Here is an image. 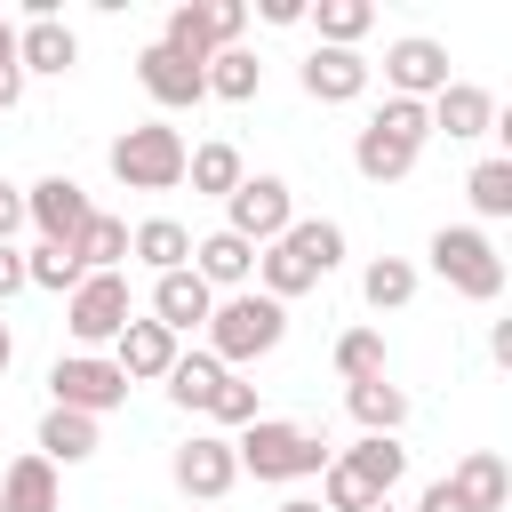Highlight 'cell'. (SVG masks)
Segmentation results:
<instances>
[{"label":"cell","mask_w":512,"mask_h":512,"mask_svg":"<svg viewBox=\"0 0 512 512\" xmlns=\"http://www.w3.org/2000/svg\"><path fill=\"white\" fill-rule=\"evenodd\" d=\"M336 264H344V224H328V216H296L272 248H256V296L296 304V296L320 288Z\"/></svg>","instance_id":"6da1fadb"},{"label":"cell","mask_w":512,"mask_h":512,"mask_svg":"<svg viewBox=\"0 0 512 512\" xmlns=\"http://www.w3.org/2000/svg\"><path fill=\"white\" fill-rule=\"evenodd\" d=\"M400 472H408V448L360 432L352 448H336V456L320 464V512H368V504H384V496L400 488Z\"/></svg>","instance_id":"7a4b0ae2"},{"label":"cell","mask_w":512,"mask_h":512,"mask_svg":"<svg viewBox=\"0 0 512 512\" xmlns=\"http://www.w3.org/2000/svg\"><path fill=\"white\" fill-rule=\"evenodd\" d=\"M424 136H432V112L408 104V96H384V104L368 112V128L352 136V168H360L368 184H400V176L416 168Z\"/></svg>","instance_id":"3957f363"},{"label":"cell","mask_w":512,"mask_h":512,"mask_svg":"<svg viewBox=\"0 0 512 512\" xmlns=\"http://www.w3.org/2000/svg\"><path fill=\"white\" fill-rule=\"evenodd\" d=\"M200 336H208V360H216V368H248V360L280 352V336H288V304H272V296H256V288L216 296V312H208Z\"/></svg>","instance_id":"277c9868"},{"label":"cell","mask_w":512,"mask_h":512,"mask_svg":"<svg viewBox=\"0 0 512 512\" xmlns=\"http://www.w3.org/2000/svg\"><path fill=\"white\" fill-rule=\"evenodd\" d=\"M232 456H240V472H256V480H272V488H288V480H312V472H320L336 448H328L312 424H288V416H256V424H240Z\"/></svg>","instance_id":"5b68a950"},{"label":"cell","mask_w":512,"mask_h":512,"mask_svg":"<svg viewBox=\"0 0 512 512\" xmlns=\"http://www.w3.org/2000/svg\"><path fill=\"white\" fill-rule=\"evenodd\" d=\"M184 128H168V120H136V128H120L112 136V176L128 184V192H176L184 184Z\"/></svg>","instance_id":"8992f818"},{"label":"cell","mask_w":512,"mask_h":512,"mask_svg":"<svg viewBox=\"0 0 512 512\" xmlns=\"http://www.w3.org/2000/svg\"><path fill=\"white\" fill-rule=\"evenodd\" d=\"M424 256H432V272H440L464 304H496V296H504V256H496V240H488L480 224H440Z\"/></svg>","instance_id":"52a82bcc"},{"label":"cell","mask_w":512,"mask_h":512,"mask_svg":"<svg viewBox=\"0 0 512 512\" xmlns=\"http://www.w3.org/2000/svg\"><path fill=\"white\" fill-rule=\"evenodd\" d=\"M48 408H72V416H112V408H128V376L112 368V352H64L56 368H48Z\"/></svg>","instance_id":"ba28073f"},{"label":"cell","mask_w":512,"mask_h":512,"mask_svg":"<svg viewBox=\"0 0 512 512\" xmlns=\"http://www.w3.org/2000/svg\"><path fill=\"white\" fill-rule=\"evenodd\" d=\"M136 320V296H128V272H88L72 296H64V328H72V344L80 352H96V344H112L120 328Z\"/></svg>","instance_id":"9c48e42d"},{"label":"cell","mask_w":512,"mask_h":512,"mask_svg":"<svg viewBox=\"0 0 512 512\" xmlns=\"http://www.w3.org/2000/svg\"><path fill=\"white\" fill-rule=\"evenodd\" d=\"M288 224H296V192H288L280 176H240V184L224 192V232L248 240V248H272Z\"/></svg>","instance_id":"30bf717a"},{"label":"cell","mask_w":512,"mask_h":512,"mask_svg":"<svg viewBox=\"0 0 512 512\" xmlns=\"http://www.w3.org/2000/svg\"><path fill=\"white\" fill-rule=\"evenodd\" d=\"M88 216H96V200L80 192V176H40V184H24V224H32L48 248H72V240L88 232Z\"/></svg>","instance_id":"8fae6325"},{"label":"cell","mask_w":512,"mask_h":512,"mask_svg":"<svg viewBox=\"0 0 512 512\" xmlns=\"http://www.w3.org/2000/svg\"><path fill=\"white\" fill-rule=\"evenodd\" d=\"M168 472H176L184 504H224V496H232V480H240V456H232V440H224V432H192V440L168 456Z\"/></svg>","instance_id":"7c38bea8"},{"label":"cell","mask_w":512,"mask_h":512,"mask_svg":"<svg viewBox=\"0 0 512 512\" xmlns=\"http://www.w3.org/2000/svg\"><path fill=\"white\" fill-rule=\"evenodd\" d=\"M384 88H392V96H408V104H432V96L448 88V48H440V40H424V32L392 40V48H384Z\"/></svg>","instance_id":"4fadbf2b"},{"label":"cell","mask_w":512,"mask_h":512,"mask_svg":"<svg viewBox=\"0 0 512 512\" xmlns=\"http://www.w3.org/2000/svg\"><path fill=\"white\" fill-rule=\"evenodd\" d=\"M368 72H376V64H368L360 48H312L296 80H304L312 104H360V96H368Z\"/></svg>","instance_id":"5bb4252c"},{"label":"cell","mask_w":512,"mask_h":512,"mask_svg":"<svg viewBox=\"0 0 512 512\" xmlns=\"http://www.w3.org/2000/svg\"><path fill=\"white\" fill-rule=\"evenodd\" d=\"M176 352H184V344H176L152 312H144V320H128V328L112 336V368H120L128 384H160V376L176 368Z\"/></svg>","instance_id":"9a60e30c"},{"label":"cell","mask_w":512,"mask_h":512,"mask_svg":"<svg viewBox=\"0 0 512 512\" xmlns=\"http://www.w3.org/2000/svg\"><path fill=\"white\" fill-rule=\"evenodd\" d=\"M80 64V32L64 24V16H24V32H16V72L32 80V72H48V80H64Z\"/></svg>","instance_id":"2e32d148"},{"label":"cell","mask_w":512,"mask_h":512,"mask_svg":"<svg viewBox=\"0 0 512 512\" xmlns=\"http://www.w3.org/2000/svg\"><path fill=\"white\" fill-rule=\"evenodd\" d=\"M208 312H216V296H208V280H200L192 264H184V272H160V280H152V320H160V328H168L176 344H184L192 328H208Z\"/></svg>","instance_id":"e0dca14e"},{"label":"cell","mask_w":512,"mask_h":512,"mask_svg":"<svg viewBox=\"0 0 512 512\" xmlns=\"http://www.w3.org/2000/svg\"><path fill=\"white\" fill-rule=\"evenodd\" d=\"M136 80H144V96H152L160 112H184V104H200V96H208V80H200V64H184V56H168L160 40H152V48H136Z\"/></svg>","instance_id":"ac0fdd59"},{"label":"cell","mask_w":512,"mask_h":512,"mask_svg":"<svg viewBox=\"0 0 512 512\" xmlns=\"http://www.w3.org/2000/svg\"><path fill=\"white\" fill-rule=\"evenodd\" d=\"M424 112H432V128H448V144H472V136L496 128V96H488L480 80H448Z\"/></svg>","instance_id":"d6986e66"},{"label":"cell","mask_w":512,"mask_h":512,"mask_svg":"<svg viewBox=\"0 0 512 512\" xmlns=\"http://www.w3.org/2000/svg\"><path fill=\"white\" fill-rule=\"evenodd\" d=\"M192 272L208 280V296H240V288H256V248L232 232H208V240H192Z\"/></svg>","instance_id":"ffe728a7"},{"label":"cell","mask_w":512,"mask_h":512,"mask_svg":"<svg viewBox=\"0 0 512 512\" xmlns=\"http://www.w3.org/2000/svg\"><path fill=\"white\" fill-rule=\"evenodd\" d=\"M0 512H64V480H56V464L24 448V456L0 472Z\"/></svg>","instance_id":"44dd1931"},{"label":"cell","mask_w":512,"mask_h":512,"mask_svg":"<svg viewBox=\"0 0 512 512\" xmlns=\"http://www.w3.org/2000/svg\"><path fill=\"white\" fill-rule=\"evenodd\" d=\"M344 408H352V424L376 432V440H400V424H408V392H400L392 376H360V384H344Z\"/></svg>","instance_id":"7402d4cb"},{"label":"cell","mask_w":512,"mask_h":512,"mask_svg":"<svg viewBox=\"0 0 512 512\" xmlns=\"http://www.w3.org/2000/svg\"><path fill=\"white\" fill-rule=\"evenodd\" d=\"M104 440H96V416H72V408H48L40 416V432H32V456H48V464H88Z\"/></svg>","instance_id":"603a6c76"},{"label":"cell","mask_w":512,"mask_h":512,"mask_svg":"<svg viewBox=\"0 0 512 512\" xmlns=\"http://www.w3.org/2000/svg\"><path fill=\"white\" fill-rule=\"evenodd\" d=\"M128 256L152 264V280H160V272H184V264H192V232H184L176 216H144V224L128 232Z\"/></svg>","instance_id":"cb8c5ba5"},{"label":"cell","mask_w":512,"mask_h":512,"mask_svg":"<svg viewBox=\"0 0 512 512\" xmlns=\"http://www.w3.org/2000/svg\"><path fill=\"white\" fill-rule=\"evenodd\" d=\"M448 488H456L472 512H504V496H512V472H504V456H496V448H472V456L448 472Z\"/></svg>","instance_id":"d4e9b609"},{"label":"cell","mask_w":512,"mask_h":512,"mask_svg":"<svg viewBox=\"0 0 512 512\" xmlns=\"http://www.w3.org/2000/svg\"><path fill=\"white\" fill-rule=\"evenodd\" d=\"M200 80H208V96H224V104H256V88H264V56H256L248 40H240V48H216Z\"/></svg>","instance_id":"484cf974"},{"label":"cell","mask_w":512,"mask_h":512,"mask_svg":"<svg viewBox=\"0 0 512 512\" xmlns=\"http://www.w3.org/2000/svg\"><path fill=\"white\" fill-rule=\"evenodd\" d=\"M184 176H192V192L224 200V192H232V184H240L248 168H240V152H232L224 136H208V144H192V152H184Z\"/></svg>","instance_id":"4316f807"},{"label":"cell","mask_w":512,"mask_h":512,"mask_svg":"<svg viewBox=\"0 0 512 512\" xmlns=\"http://www.w3.org/2000/svg\"><path fill=\"white\" fill-rule=\"evenodd\" d=\"M72 256H80V272H120V264H128V224L96 208V216H88V232L72 240Z\"/></svg>","instance_id":"83f0119b"},{"label":"cell","mask_w":512,"mask_h":512,"mask_svg":"<svg viewBox=\"0 0 512 512\" xmlns=\"http://www.w3.org/2000/svg\"><path fill=\"white\" fill-rule=\"evenodd\" d=\"M224 376H232V368H216L208 352H176V368H168L160 384H168V400H176V408H208Z\"/></svg>","instance_id":"f1b7e54d"},{"label":"cell","mask_w":512,"mask_h":512,"mask_svg":"<svg viewBox=\"0 0 512 512\" xmlns=\"http://www.w3.org/2000/svg\"><path fill=\"white\" fill-rule=\"evenodd\" d=\"M312 24H320V48H360L368 40V24H376V8L368 0H320V8H304Z\"/></svg>","instance_id":"f546056e"},{"label":"cell","mask_w":512,"mask_h":512,"mask_svg":"<svg viewBox=\"0 0 512 512\" xmlns=\"http://www.w3.org/2000/svg\"><path fill=\"white\" fill-rule=\"evenodd\" d=\"M360 296H368V312H400V304L416 296V264H408V256H376V264L360 272Z\"/></svg>","instance_id":"4dcf8cb0"},{"label":"cell","mask_w":512,"mask_h":512,"mask_svg":"<svg viewBox=\"0 0 512 512\" xmlns=\"http://www.w3.org/2000/svg\"><path fill=\"white\" fill-rule=\"evenodd\" d=\"M464 192H472V216L504 224V216H512V160H504V152H496V160H480V168L464 176Z\"/></svg>","instance_id":"1f68e13d"},{"label":"cell","mask_w":512,"mask_h":512,"mask_svg":"<svg viewBox=\"0 0 512 512\" xmlns=\"http://www.w3.org/2000/svg\"><path fill=\"white\" fill-rule=\"evenodd\" d=\"M80 280H88V272H80L72 248H48V240H40V248L24 256V288H40V296H72Z\"/></svg>","instance_id":"d6a6232c"},{"label":"cell","mask_w":512,"mask_h":512,"mask_svg":"<svg viewBox=\"0 0 512 512\" xmlns=\"http://www.w3.org/2000/svg\"><path fill=\"white\" fill-rule=\"evenodd\" d=\"M336 376H344V384L384 376V336H376V328H344V336H336Z\"/></svg>","instance_id":"836d02e7"},{"label":"cell","mask_w":512,"mask_h":512,"mask_svg":"<svg viewBox=\"0 0 512 512\" xmlns=\"http://www.w3.org/2000/svg\"><path fill=\"white\" fill-rule=\"evenodd\" d=\"M200 416H208V424H256V384L224 376V384H216V400H208Z\"/></svg>","instance_id":"e575fe53"},{"label":"cell","mask_w":512,"mask_h":512,"mask_svg":"<svg viewBox=\"0 0 512 512\" xmlns=\"http://www.w3.org/2000/svg\"><path fill=\"white\" fill-rule=\"evenodd\" d=\"M240 32H248V0H216V40L240 48Z\"/></svg>","instance_id":"d590c367"},{"label":"cell","mask_w":512,"mask_h":512,"mask_svg":"<svg viewBox=\"0 0 512 512\" xmlns=\"http://www.w3.org/2000/svg\"><path fill=\"white\" fill-rule=\"evenodd\" d=\"M16 224H24V184H8V176H0V248L16 240Z\"/></svg>","instance_id":"8d00e7d4"},{"label":"cell","mask_w":512,"mask_h":512,"mask_svg":"<svg viewBox=\"0 0 512 512\" xmlns=\"http://www.w3.org/2000/svg\"><path fill=\"white\" fill-rule=\"evenodd\" d=\"M416 512H472V504H464V496H456V488H448V480H432V488H424V496H416Z\"/></svg>","instance_id":"74e56055"},{"label":"cell","mask_w":512,"mask_h":512,"mask_svg":"<svg viewBox=\"0 0 512 512\" xmlns=\"http://www.w3.org/2000/svg\"><path fill=\"white\" fill-rule=\"evenodd\" d=\"M24 104V72H16V56H0V112H16Z\"/></svg>","instance_id":"f35d334b"},{"label":"cell","mask_w":512,"mask_h":512,"mask_svg":"<svg viewBox=\"0 0 512 512\" xmlns=\"http://www.w3.org/2000/svg\"><path fill=\"white\" fill-rule=\"evenodd\" d=\"M8 296H24V256H16V248H0V304H8Z\"/></svg>","instance_id":"ab89813d"},{"label":"cell","mask_w":512,"mask_h":512,"mask_svg":"<svg viewBox=\"0 0 512 512\" xmlns=\"http://www.w3.org/2000/svg\"><path fill=\"white\" fill-rule=\"evenodd\" d=\"M264 24H304V0H264Z\"/></svg>","instance_id":"60d3db41"},{"label":"cell","mask_w":512,"mask_h":512,"mask_svg":"<svg viewBox=\"0 0 512 512\" xmlns=\"http://www.w3.org/2000/svg\"><path fill=\"white\" fill-rule=\"evenodd\" d=\"M272 512H320V496H280Z\"/></svg>","instance_id":"b9f144b4"},{"label":"cell","mask_w":512,"mask_h":512,"mask_svg":"<svg viewBox=\"0 0 512 512\" xmlns=\"http://www.w3.org/2000/svg\"><path fill=\"white\" fill-rule=\"evenodd\" d=\"M0 56H16V24H8V8H0Z\"/></svg>","instance_id":"7bdbcfd3"},{"label":"cell","mask_w":512,"mask_h":512,"mask_svg":"<svg viewBox=\"0 0 512 512\" xmlns=\"http://www.w3.org/2000/svg\"><path fill=\"white\" fill-rule=\"evenodd\" d=\"M8 360H16V336H8V320H0V376H8Z\"/></svg>","instance_id":"ee69618b"},{"label":"cell","mask_w":512,"mask_h":512,"mask_svg":"<svg viewBox=\"0 0 512 512\" xmlns=\"http://www.w3.org/2000/svg\"><path fill=\"white\" fill-rule=\"evenodd\" d=\"M368 512H400V504H392V496H384V504H368Z\"/></svg>","instance_id":"f6af8a7d"},{"label":"cell","mask_w":512,"mask_h":512,"mask_svg":"<svg viewBox=\"0 0 512 512\" xmlns=\"http://www.w3.org/2000/svg\"><path fill=\"white\" fill-rule=\"evenodd\" d=\"M192 512H216V504H192Z\"/></svg>","instance_id":"bcb514c9"}]
</instances>
